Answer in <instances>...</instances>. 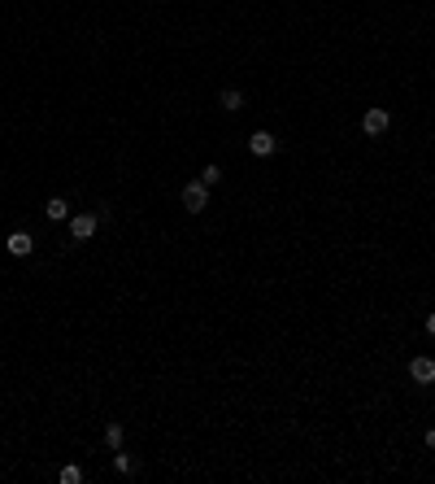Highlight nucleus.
Wrapping results in <instances>:
<instances>
[{"mask_svg":"<svg viewBox=\"0 0 435 484\" xmlns=\"http://www.w3.org/2000/svg\"><path fill=\"white\" fill-rule=\"evenodd\" d=\"M5 249H9V258H31V253H35V240H31V232H9Z\"/></svg>","mask_w":435,"mask_h":484,"instance_id":"423d86ee","label":"nucleus"},{"mask_svg":"<svg viewBox=\"0 0 435 484\" xmlns=\"http://www.w3.org/2000/svg\"><path fill=\"white\" fill-rule=\"evenodd\" d=\"M114 471L131 476V471H135V458H131V454H122V449H114Z\"/></svg>","mask_w":435,"mask_h":484,"instance_id":"f8f14e48","label":"nucleus"},{"mask_svg":"<svg viewBox=\"0 0 435 484\" xmlns=\"http://www.w3.org/2000/svg\"><path fill=\"white\" fill-rule=\"evenodd\" d=\"M427 449H435V427H427Z\"/></svg>","mask_w":435,"mask_h":484,"instance_id":"ddd939ff","label":"nucleus"},{"mask_svg":"<svg viewBox=\"0 0 435 484\" xmlns=\"http://www.w3.org/2000/svg\"><path fill=\"white\" fill-rule=\"evenodd\" d=\"M44 218L48 223H70V201L66 196H48L44 201Z\"/></svg>","mask_w":435,"mask_h":484,"instance_id":"6e6552de","label":"nucleus"},{"mask_svg":"<svg viewBox=\"0 0 435 484\" xmlns=\"http://www.w3.org/2000/svg\"><path fill=\"white\" fill-rule=\"evenodd\" d=\"M196 179H200V184H204V188H209V192H214V188H218V184H222V166H218V162H209V166H204V170H200V175H196Z\"/></svg>","mask_w":435,"mask_h":484,"instance_id":"9d476101","label":"nucleus"},{"mask_svg":"<svg viewBox=\"0 0 435 484\" xmlns=\"http://www.w3.org/2000/svg\"><path fill=\"white\" fill-rule=\"evenodd\" d=\"M409 379H414V384H435V358H427V353H414V358H409Z\"/></svg>","mask_w":435,"mask_h":484,"instance_id":"20e7f679","label":"nucleus"},{"mask_svg":"<svg viewBox=\"0 0 435 484\" xmlns=\"http://www.w3.org/2000/svg\"><path fill=\"white\" fill-rule=\"evenodd\" d=\"M362 131H366L370 140L388 136V131H392V110H383V105H370V110L362 114Z\"/></svg>","mask_w":435,"mask_h":484,"instance_id":"f257e3e1","label":"nucleus"},{"mask_svg":"<svg viewBox=\"0 0 435 484\" xmlns=\"http://www.w3.org/2000/svg\"><path fill=\"white\" fill-rule=\"evenodd\" d=\"M248 153H252V158H274V153H278V136L274 131H252L248 136Z\"/></svg>","mask_w":435,"mask_h":484,"instance_id":"39448f33","label":"nucleus"},{"mask_svg":"<svg viewBox=\"0 0 435 484\" xmlns=\"http://www.w3.org/2000/svg\"><path fill=\"white\" fill-rule=\"evenodd\" d=\"M96 227H100V214H70V240H74V244H79V240H92Z\"/></svg>","mask_w":435,"mask_h":484,"instance_id":"7ed1b4c3","label":"nucleus"},{"mask_svg":"<svg viewBox=\"0 0 435 484\" xmlns=\"http://www.w3.org/2000/svg\"><path fill=\"white\" fill-rule=\"evenodd\" d=\"M427 336H435V314H427Z\"/></svg>","mask_w":435,"mask_h":484,"instance_id":"4468645a","label":"nucleus"},{"mask_svg":"<svg viewBox=\"0 0 435 484\" xmlns=\"http://www.w3.org/2000/svg\"><path fill=\"white\" fill-rule=\"evenodd\" d=\"M57 480H61V484H79V480H83V467H79V463H66V467L57 471Z\"/></svg>","mask_w":435,"mask_h":484,"instance_id":"9b49d317","label":"nucleus"},{"mask_svg":"<svg viewBox=\"0 0 435 484\" xmlns=\"http://www.w3.org/2000/svg\"><path fill=\"white\" fill-rule=\"evenodd\" d=\"M122 441H126V427H122L118 419H109V423H105V445H109V449H122Z\"/></svg>","mask_w":435,"mask_h":484,"instance_id":"1a4fd4ad","label":"nucleus"},{"mask_svg":"<svg viewBox=\"0 0 435 484\" xmlns=\"http://www.w3.org/2000/svg\"><path fill=\"white\" fill-rule=\"evenodd\" d=\"M178 201H183L188 214H204V210H209V188H204L200 179H188L183 192H178Z\"/></svg>","mask_w":435,"mask_h":484,"instance_id":"f03ea898","label":"nucleus"},{"mask_svg":"<svg viewBox=\"0 0 435 484\" xmlns=\"http://www.w3.org/2000/svg\"><path fill=\"white\" fill-rule=\"evenodd\" d=\"M244 105H248V96H244L240 88H222V92H218V110H226V114H240Z\"/></svg>","mask_w":435,"mask_h":484,"instance_id":"0eeeda50","label":"nucleus"}]
</instances>
